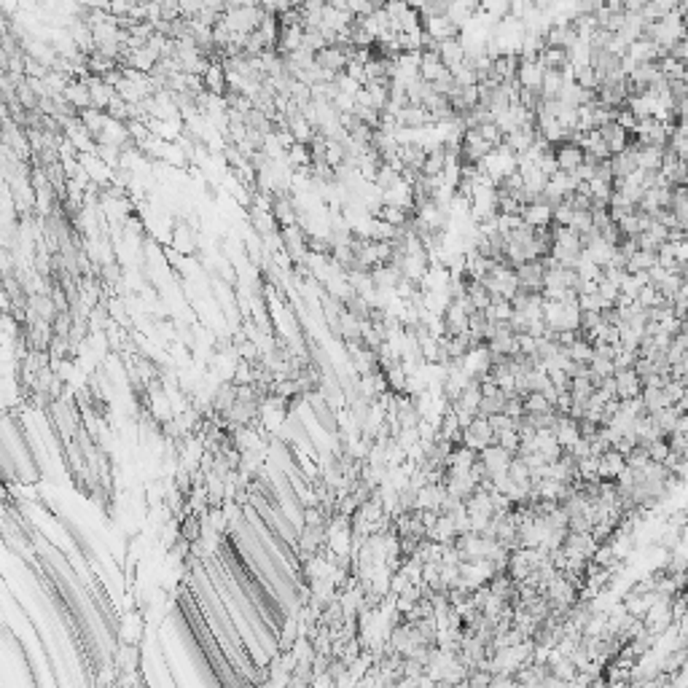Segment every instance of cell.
Instances as JSON below:
<instances>
[{"mask_svg": "<svg viewBox=\"0 0 688 688\" xmlns=\"http://www.w3.org/2000/svg\"><path fill=\"white\" fill-rule=\"evenodd\" d=\"M463 444H468L470 449H476V452H481V449H487L490 444H495V431H492V425H490V417L476 414L473 422L463 431Z\"/></svg>", "mask_w": 688, "mask_h": 688, "instance_id": "cell-1", "label": "cell"}, {"mask_svg": "<svg viewBox=\"0 0 688 688\" xmlns=\"http://www.w3.org/2000/svg\"><path fill=\"white\" fill-rule=\"evenodd\" d=\"M597 100L610 105V108H621L629 100V76H616V78H605L597 89Z\"/></svg>", "mask_w": 688, "mask_h": 688, "instance_id": "cell-2", "label": "cell"}, {"mask_svg": "<svg viewBox=\"0 0 688 688\" xmlns=\"http://www.w3.org/2000/svg\"><path fill=\"white\" fill-rule=\"evenodd\" d=\"M516 277H519V288L540 293V290H543V282H546V266H543L540 258L525 261V264L516 266Z\"/></svg>", "mask_w": 688, "mask_h": 688, "instance_id": "cell-3", "label": "cell"}, {"mask_svg": "<svg viewBox=\"0 0 688 688\" xmlns=\"http://www.w3.org/2000/svg\"><path fill=\"white\" fill-rule=\"evenodd\" d=\"M479 460L484 463L487 476H495V473H505V470H508L511 460H514V455H511L508 449H503L501 444H490L487 449H481V452H479Z\"/></svg>", "mask_w": 688, "mask_h": 688, "instance_id": "cell-4", "label": "cell"}, {"mask_svg": "<svg viewBox=\"0 0 688 688\" xmlns=\"http://www.w3.org/2000/svg\"><path fill=\"white\" fill-rule=\"evenodd\" d=\"M554 157H557V164H560L562 172H573L586 161L584 148L578 143H573V140H564L560 146H554Z\"/></svg>", "mask_w": 688, "mask_h": 688, "instance_id": "cell-5", "label": "cell"}, {"mask_svg": "<svg viewBox=\"0 0 688 688\" xmlns=\"http://www.w3.org/2000/svg\"><path fill=\"white\" fill-rule=\"evenodd\" d=\"M546 76V65L538 60H519V70H516V81L522 89H540Z\"/></svg>", "mask_w": 688, "mask_h": 688, "instance_id": "cell-6", "label": "cell"}, {"mask_svg": "<svg viewBox=\"0 0 688 688\" xmlns=\"http://www.w3.org/2000/svg\"><path fill=\"white\" fill-rule=\"evenodd\" d=\"M516 70H519V54H498V57L492 60L490 81L511 84V81H516Z\"/></svg>", "mask_w": 688, "mask_h": 688, "instance_id": "cell-7", "label": "cell"}, {"mask_svg": "<svg viewBox=\"0 0 688 688\" xmlns=\"http://www.w3.org/2000/svg\"><path fill=\"white\" fill-rule=\"evenodd\" d=\"M422 30L433 35L436 41H446V38H460L463 27L452 16H431V19H422Z\"/></svg>", "mask_w": 688, "mask_h": 688, "instance_id": "cell-8", "label": "cell"}, {"mask_svg": "<svg viewBox=\"0 0 688 688\" xmlns=\"http://www.w3.org/2000/svg\"><path fill=\"white\" fill-rule=\"evenodd\" d=\"M438 436L452 441V444L463 441V422H460V417H457V411H455L452 404L444 409L441 417H438Z\"/></svg>", "mask_w": 688, "mask_h": 688, "instance_id": "cell-9", "label": "cell"}, {"mask_svg": "<svg viewBox=\"0 0 688 688\" xmlns=\"http://www.w3.org/2000/svg\"><path fill=\"white\" fill-rule=\"evenodd\" d=\"M522 220L530 223V226H535V229H546V226H551V220H554V207L546 205L543 199L530 202V205L522 207Z\"/></svg>", "mask_w": 688, "mask_h": 688, "instance_id": "cell-10", "label": "cell"}, {"mask_svg": "<svg viewBox=\"0 0 688 688\" xmlns=\"http://www.w3.org/2000/svg\"><path fill=\"white\" fill-rule=\"evenodd\" d=\"M616 387H619V398L626 401V398H637L640 393H643V379L640 374L634 371V366L632 369H616Z\"/></svg>", "mask_w": 688, "mask_h": 688, "instance_id": "cell-11", "label": "cell"}, {"mask_svg": "<svg viewBox=\"0 0 688 688\" xmlns=\"http://www.w3.org/2000/svg\"><path fill=\"white\" fill-rule=\"evenodd\" d=\"M62 94H65V100H67L78 113L87 111V108H92V92H89L87 78H73Z\"/></svg>", "mask_w": 688, "mask_h": 688, "instance_id": "cell-12", "label": "cell"}, {"mask_svg": "<svg viewBox=\"0 0 688 688\" xmlns=\"http://www.w3.org/2000/svg\"><path fill=\"white\" fill-rule=\"evenodd\" d=\"M551 431H554V436H557V441H560V446H562V449H570V446L581 438L578 420H575V417H570V414H560V417H557V425H554Z\"/></svg>", "mask_w": 688, "mask_h": 688, "instance_id": "cell-13", "label": "cell"}, {"mask_svg": "<svg viewBox=\"0 0 688 688\" xmlns=\"http://www.w3.org/2000/svg\"><path fill=\"white\" fill-rule=\"evenodd\" d=\"M599 135H602V140L608 143L610 154H621V151H626V146H629V129H624L619 122L602 124L599 126Z\"/></svg>", "mask_w": 688, "mask_h": 688, "instance_id": "cell-14", "label": "cell"}, {"mask_svg": "<svg viewBox=\"0 0 688 688\" xmlns=\"http://www.w3.org/2000/svg\"><path fill=\"white\" fill-rule=\"evenodd\" d=\"M202 78H205V89L207 92L213 94L229 92V73H226L223 62H218V60H213V62L207 65V70L202 73Z\"/></svg>", "mask_w": 688, "mask_h": 688, "instance_id": "cell-15", "label": "cell"}, {"mask_svg": "<svg viewBox=\"0 0 688 688\" xmlns=\"http://www.w3.org/2000/svg\"><path fill=\"white\" fill-rule=\"evenodd\" d=\"M438 54H441V60H444V65H446L449 70H457L460 65H466V46H463L460 38H446V41H441Z\"/></svg>", "mask_w": 688, "mask_h": 688, "instance_id": "cell-16", "label": "cell"}, {"mask_svg": "<svg viewBox=\"0 0 688 688\" xmlns=\"http://www.w3.org/2000/svg\"><path fill=\"white\" fill-rule=\"evenodd\" d=\"M87 84H89V92H92V108L108 111V105H111V100L116 94V87H111L102 76H89Z\"/></svg>", "mask_w": 688, "mask_h": 688, "instance_id": "cell-17", "label": "cell"}, {"mask_svg": "<svg viewBox=\"0 0 688 688\" xmlns=\"http://www.w3.org/2000/svg\"><path fill=\"white\" fill-rule=\"evenodd\" d=\"M626 468V455L619 452V449H608L602 457H599V479H619V473Z\"/></svg>", "mask_w": 688, "mask_h": 688, "instance_id": "cell-18", "label": "cell"}, {"mask_svg": "<svg viewBox=\"0 0 688 688\" xmlns=\"http://www.w3.org/2000/svg\"><path fill=\"white\" fill-rule=\"evenodd\" d=\"M446 161H449V151L444 148V143H438L433 148H428V159H425L420 172L428 175V178H441L444 170H446Z\"/></svg>", "mask_w": 688, "mask_h": 688, "instance_id": "cell-19", "label": "cell"}, {"mask_svg": "<svg viewBox=\"0 0 688 688\" xmlns=\"http://www.w3.org/2000/svg\"><path fill=\"white\" fill-rule=\"evenodd\" d=\"M476 460H479V452L476 449H470L468 444H457V446H452V455H449V463H446V468L449 470H470L476 466Z\"/></svg>", "mask_w": 688, "mask_h": 688, "instance_id": "cell-20", "label": "cell"}, {"mask_svg": "<svg viewBox=\"0 0 688 688\" xmlns=\"http://www.w3.org/2000/svg\"><path fill=\"white\" fill-rule=\"evenodd\" d=\"M420 54H422V57H420V78H422V81H436L438 76L446 70L441 54H438V51H420Z\"/></svg>", "mask_w": 688, "mask_h": 688, "instance_id": "cell-21", "label": "cell"}, {"mask_svg": "<svg viewBox=\"0 0 688 688\" xmlns=\"http://www.w3.org/2000/svg\"><path fill=\"white\" fill-rule=\"evenodd\" d=\"M661 161H664V148L643 146V143L637 146V170H661Z\"/></svg>", "mask_w": 688, "mask_h": 688, "instance_id": "cell-22", "label": "cell"}, {"mask_svg": "<svg viewBox=\"0 0 688 688\" xmlns=\"http://www.w3.org/2000/svg\"><path fill=\"white\" fill-rule=\"evenodd\" d=\"M540 62L546 65L549 70H564V67H570V49H564V46H546L543 51H540Z\"/></svg>", "mask_w": 688, "mask_h": 688, "instance_id": "cell-23", "label": "cell"}, {"mask_svg": "<svg viewBox=\"0 0 688 688\" xmlns=\"http://www.w3.org/2000/svg\"><path fill=\"white\" fill-rule=\"evenodd\" d=\"M457 535H460V532H457V525H455V519H452L449 514H441L436 527L428 532V538H431V540H438V543H455Z\"/></svg>", "mask_w": 688, "mask_h": 688, "instance_id": "cell-24", "label": "cell"}, {"mask_svg": "<svg viewBox=\"0 0 688 688\" xmlns=\"http://www.w3.org/2000/svg\"><path fill=\"white\" fill-rule=\"evenodd\" d=\"M656 264H658V251H645V248H640V251L626 261V272H648V269H654Z\"/></svg>", "mask_w": 688, "mask_h": 688, "instance_id": "cell-25", "label": "cell"}, {"mask_svg": "<svg viewBox=\"0 0 688 688\" xmlns=\"http://www.w3.org/2000/svg\"><path fill=\"white\" fill-rule=\"evenodd\" d=\"M573 81H575V84H581L584 89H592V92L599 89V76H597V70H595V65L592 62L573 65Z\"/></svg>", "mask_w": 688, "mask_h": 688, "instance_id": "cell-26", "label": "cell"}, {"mask_svg": "<svg viewBox=\"0 0 688 688\" xmlns=\"http://www.w3.org/2000/svg\"><path fill=\"white\" fill-rule=\"evenodd\" d=\"M546 411H557V409L540 390H532L525 395V414H546Z\"/></svg>", "mask_w": 688, "mask_h": 688, "instance_id": "cell-27", "label": "cell"}, {"mask_svg": "<svg viewBox=\"0 0 688 688\" xmlns=\"http://www.w3.org/2000/svg\"><path fill=\"white\" fill-rule=\"evenodd\" d=\"M640 398H643V404L648 409V414H656L658 409L669 406V401H667V395H664V387H643Z\"/></svg>", "mask_w": 688, "mask_h": 688, "instance_id": "cell-28", "label": "cell"}, {"mask_svg": "<svg viewBox=\"0 0 688 688\" xmlns=\"http://www.w3.org/2000/svg\"><path fill=\"white\" fill-rule=\"evenodd\" d=\"M567 355H570L573 360H578V363H589V360H592V355H595V344L581 334L575 342L567 347Z\"/></svg>", "mask_w": 688, "mask_h": 688, "instance_id": "cell-29", "label": "cell"}, {"mask_svg": "<svg viewBox=\"0 0 688 688\" xmlns=\"http://www.w3.org/2000/svg\"><path fill=\"white\" fill-rule=\"evenodd\" d=\"M505 401H508V393H492V395H481V404H479V414H484V417H492V414H498L505 409Z\"/></svg>", "mask_w": 688, "mask_h": 688, "instance_id": "cell-30", "label": "cell"}, {"mask_svg": "<svg viewBox=\"0 0 688 688\" xmlns=\"http://www.w3.org/2000/svg\"><path fill=\"white\" fill-rule=\"evenodd\" d=\"M667 148H672L680 161H688V129L686 126H678L675 132H672V137H669V146Z\"/></svg>", "mask_w": 688, "mask_h": 688, "instance_id": "cell-31", "label": "cell"}, {"mask_svg": "<svg viewBox=\"0 0 688 688\" xmlns=\"http://www.w3.org/2000/svg\"><path fill=\"white\" fill-rule=\"evenodd\" d=\"M495 444H501L503 449H508L511 455H516L519 452V446H522V436H519V431L516 428H511V431H503L495 436Z\"/></svg>", "mask_w": 688, "mask_h": 688, "instance_id": "cell-32", "label": "cell"}, {"mask_svg": "<svg viewBox=\"0 0 688 688\" xmlns=\"http://www.w3.org/2000/svg\"><path fill=\"white\" fill-rule=\"evenodd\" d=\"M648 455H651V460H656V463H667V457L672 455V452H669V441H667V436L651 441V444H648Z\"/></svg>", "mask_w": 688, "mask_h": 688, "instance_id": "cell-33", "label": "cell"}, {"mask_svg": "<svg viewBox=\"0 0 688 688\" xmlns=\"http://www.w3.org/2000/svg\"><path fill=\"white\" fill-rule=\"evenodd\" d=\"M645 463H651V455H648V446H643V444H637L629 455H626V466L629 468H643Z\"/></svg>", "mask_w": 688, "mask_h": 688, "instance_id": "cell-34", "label": "cell"}, {"mask_svg": "<svg viewBox=\"0 0 688 688\" xmlns=\"http://www.w3.org/2000/svg\"><path fill=\"white\" fill-rule=\"evenodd\" d=\"M140 632H143L140 616H132V619H126L124 626H122V640H124V643H137V640H140Z\"/></svg>", "mask_w": 688, "mask_h": 688, "instance_id": "cell-35", "label": "cell"}, {"mask_svg": "<svg viewBox=\"0 0 688 688\" xmlns=\"http://www.w3.org/2000/svg\"><path fill=\"white\" fill-rule=\"evenodd\" d=\"M516 422H519V420L508 417L505 411H498V414H492V417H490V425H492L495 436H498V433H503V431H511V428H516Z\"/></svg>", "mask_w": 688, "mask_h": 688, "instance_id": "cell-36", "label": "cell"}, {"mask_svg": "<svg viewBox=\"0 0 688 688\" xmlns=\"http://www.w3.org/2000/svg\"><path fill=\"white\" fill-rule=\"evenodd\" d=\"M347 11H349L355 19H360V16L374 14L376 8L371 5V0H347Z\"/></svg>", "mask_w": 688, "mask_h": 688, "instance_id": "cell-37", "label": "cell"}, {"mask_svg": "<svg viewBox=\"0 0 688 688\" xmlns=\"http://www.w3.org/2000/svg\"><path fill=\"white\" fill-rule=\"evenodd\" d=\"M667 57H675L678 62L688 65V35H683L678 43H672V49H669V54Z\"/></svg>", "mask_w": 688, "mask_h": 688, "instance_id": "cell-38", "label": "cell"}, {"mask_svg": "<svg viewBox=\"0 0 688 688\" xmlns=\"http://www.w3.org/2000/svg\"><path fill=\"white\" fill-rule=\"evenodd\" d=\"M616 122L624 126V129H629V132L637 129V119H634V113H632L629 108H619V111H616Z\"/></svg>", "mask_w": 688, "mask_h": 688, "instance_id": "cell-39", "label": "cell"}, {"mask_svg": "<svg viewBox=\"0 0 688 688\" xmlns=\"http://www.w3.org/2000/svg\"><path fill=\"white\" fill-rule=\"evenodd\" d=\"M680 14H683V27H686V35H688V8H683Z\"/></svg>", "mask_w": 688, "mask_h": 688, "instance_id": "cell-40", "label": "cell"}, {"mask_svg": "<svg viewBox=\"0 0 688 688\" xmlns=\"http://www.w3.org/2000/svg\"><path fill=\"white\" fill-rule=\"evenodd\" d=\"M683 581H686V589H688V567H686V573H683Z\"/></svg>", "mask_w": 688, "mask_h": 688, "instance_id": "cell-41", "label": "cell"}]
</instances>
